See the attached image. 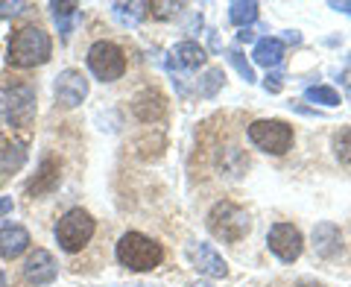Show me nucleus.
<instances>
[{"mask_svg": "<svg viewBox=\"0 0 351 287\" xmlns=\"http://www.w3.org/2000/svg\"><path fill=\"white\" fill-rule=\"evenodd\" d=\"M246 135L258 150L272 152V156H284L293 147V126L284 120H255L249 124Z\"/></svg>", "mask_w": 351, "mask_h": 287, "instance_id": "nucleus-6", "label": "nucleus"}, {"mask_svg": "<svg viewBox=\"0 0 351 287\" xmlns=\"http://www.w3.org/2000/svg\"><path fill=\"white\" fill-rule=\"evenodd\" d=\"M0 117L12 126H29L36 117V88L24 82L0 88Z\"/></svg>", "mask_w": 351, "mask_h": 287, "instance_id": "nucleus-5", "label": "nucleus"}, {"mask_svg": "<svg viewBox=\"0 0 351 287\" xmlns=\"http://www.w3.org/2000/svg\"><path fill=\"white\" fill-rule=\"evenodd\" d=\"M50 15L56 21L62 38L68 41L71 32H73V21L80 18V3H50Z\"/></svg>", "mask_w": 351, "mask_h": 287, "instance_id": "nucleus-18", "label": "nucleus"}, {"mask_svg": "<svg viewBox=\"0 0 351 287\" xmlns=\"http://www.w3.org/2000/svg\"><path fill=\"white\" fill-rule=\"evenodd\" d=\"M173 59L176 65H182V68H199V65H205V50L199 47L196 41H182V44H176V50H173Z\"/></svg>", "mask_w": 351, "mask_h": 287, "instance_id": "nucleus-19", "label": "nucleus"}, {"mask_svg": "<svg viewBox=\"0 0 351 287\" xmlns=\"http://www.w3.org/2000/svg\"><path fill=\"white\" fill-rule=\"evenodd\" d=\"M334 150H337V159L343 164H351V126L343 129L339 135L334 138Z\"/></svg>", "mask_w": 351, "mask_h": 287, "instance_id": "nucleus-25", "label": "nucleus"}, {"mask_svg": "<svg viewBox=\"0 0 351 287\" xmlns=\"http://www.w3.org/2000/svg\"><path fill=\"white\" fill-rule=\"evenodd\" d=\"M12 211V196H0V220Z\"/></svg>", "mask_w": 351, "mask_h": 287, "instance_id": "nucleus-29", "label": "nucleus"}, {"mask_svg": "<svg viewBox=\"0 0 351 287\" xmlns=\"http://www.w3.org/2000/svg\"><path fill=\"white\" fill-rule=\"evenodd\" d=\"M228 18H232V24L246 30L252 21L258 18V3H255V0H246V3H243V0H237V3L228 6Z\"/></svg>", "mask_w": 351, "mask_h": 287, "instance_id": "nucleus-21", "label": "nucleus"}, {"mask_svg": "<svg viewBox=\"0 0 351 287\" xmlns=\"http://www.w3.org/2000/svg\"><path fill=\"white\" fill-rule=\"evenodd\" d=\"M27 164V144L12 141L0 150V173H18Z\"/></svg>", "mask_w": 351, "mask_h": 287, "instance_id": "nucleus-17", "label": "nucleus"}, {"mask_svg": "<svg viewBox=\"0 0 351 287\" xmlns=\"http://www.w3.org/2000/svg\"><path fill=\"white\" fill-rule=\"evenodd\" d=\"M343 82H346V88L351 91V71H346V76H343Z\"/></svg>", "mask_w": 351, "mask_h": 287, "instance_id": "nucleus-32", "label": "nucleus"}, {"mask_svg": "<svg viewBox=\"0 0 351 287\" xmlns=\"http://www.w3.org/2000/svg\"><path fill=\"white\" fill-rule=\"evenodd\" d=\"M88 71L100 82H114L126 73V56L114 41H97L88 50Z\"/></svg>", "mask_w": 351, "mask_h": 287, "instance_id": "nucleus-7", "label": "nucleus"}, {"mask_svg": "<svg viewBox=\"0 0 351 287\" xmlns=\"http://www.w3.org/2000/svg\"><path fill=\"white\" fill-rule=\"evenodd\" d=\"M331 9H337V12H346V15H351V3H337V0H334Z\"/></svg>", "mask_w": 351, "mask_h": 287, "instance_id": "nucleus-30", "label": "nucleus"}, {"mask_svg": "<svg viewBox=\"0 0 351 287\" xmlns=\"http://www.w3.org/2000/svg\"><path fill=\"white\" fill-rule=\"evenodd\" d=\"M223 82H226V73L219 71V68H211V71H208L202 80H199V94H202V97H214L219 88H223Z\"/></svg>", "mask_w": 351, "mask_h": 287, "instance_id": "nucleus-23", "label": "nucleus"}, {"mask_svg": "<svg viewBox=\"0 0 351 287\" xmlns=\"http://www.w3.org/2000/svg\"><path fill=\"white\" fill-rule=\"evenodd\" d=\"M24 275L29 284H50L59 275V264L47 249H32L29 258L24 261Z\"/></svg>", "mask_w": 351, "mask_h": 287, "instance_id": "nucleus-10", "label": "nucleus"}, {"mask_svg": "<svg viewBox=\"0 0 351 287\" xmlns=\"http://www.w3.org/2000/svg\"><path fill=\"white\" fill-rule=\"evenodd\" d=\"M0 287H6V273L0 270Z\"/></svg>", "mask_w": 351, "mask_h": 287, "instance_id": "nucleus-33", "label": "nucleus"}, {"mask_svg": "<svg viewBox=\"0 0 351 287\" xmlns=\"http://www.w3.org/2000/svg\"><path fill=\"white\" fill-rule=\"evenodd\" d=\"M304 100L307 103H319V106H339V94L334 91V88L328 85H313L304 91Z\"/></svg>", "mask_w": 351, "mask_h": 287, "instance_id": "nucleus-22", "label": "nucleus"}, {"mask_svg": "<svg viewBox=\"0 0 351 287\" xmlns=\"http://www.w3.org/2000/svg\"><path fill=\"white\" fill-rule=\"evenodd\" d=\"M226 56H228V62L234 65V68H237V73L243 76L246 82H255V80H258V76H255V71H252V65L246 62V56H243V53H240L237 47H232V50L226 53Z\"/></svg>", "mask_w": 351, "mask_h": 287, "instance_id": "nucleus-24", "label": "nucleus"}, {"mask_svg": "<svg viewBox=\"0 0 351 287\" xmlns=\"http://www.w3.org/2000/svg\"><path fill=\"white\" fill-rule=\"evenodd\" d=\"M59 179H62V170H59V161L56 159H44L41 168L36 173V179L27 185V194L29 196H44V194H53L59 187Z\"/></svg>", "mask_w": 351, "mask_h": 287, "instance_id": "nucleus-13", "label": "nucleus"}, {"mask_svg": "<svg viewBox=\"0 0 351 287\" xmlns=\"http://www.w3.org/2000/svg\"><path fill=\"white\" fill-rule=\"evenodd\" d=\"M313 246L322 258H331L339 252V229L334 223H319L313 229Z\"/></svg>", "mask_w": 351, "mask_h": 287, "instance_id": "nucleus-14", "label": "nucleus"}, {"mask_svg": "<svg viewBox=\"0 0 351 287\" xmlns=\"http://www.w3.org/2000/svg\"><path fill=\"white\" fill-rule=\"evenodd\" d=\"M237 38H240V41H252V38H255V32H249V30H243V32H237Z\"/></svg>", "mask_w": 351, "mask_h": 287, "instance_id": "nucleus-31", "label": "nucleus"}, {"mask_svg": "<svg viewBox=\"0 0 351 287\" xmlns=\"http://www.w3.org/2000/svg\"><path fill=\"white\" fill-rule=\"evenodd\" d=\"M188 252H191L193 267L202 275H211V279H226L228 275V264L223 261V255H219L211 244H193Z\"/></svg>", "mask_w": 351, "mask_h": 287, "instance_id": "nucleus-11", "label": "nucleus"}, {"mask_svg": "<svg viewBox=\"0 0 351 287\" xmlns=\"http://www.w3.org/2000/svg\"><path fill=\"white\" fill-rule=\"evenodd\" d=\"M267 244H269V249L276 252V255H278L284 264H293L295 258L302 255L304 240H302V231L295 229L293 223H276V226L269 229Z\"/></svg>", "mask_w": 351, "mask_h": 287, "instance_id": "nucleus-8", "label": "nucleus"}, {"mask_svg": "<svg viewBox=\"0 0 351 287\" xmlns=\"http://www.w3.org/2000/svg\"><path fill=\"white\" fill-rule=\"evenodd\" d=\"M281 80H284L281 73H267V80H263V88L276 94V91H281Z\"/></svg>", "mask_w": 351, "mask_h": 287, "instance_id": "nucleus-28", "label": "nucleus"}, {"mask_svg": "<svg viewBox=\"0 0 351 287\" xmlns=\"http://www.w3.org/2000/svg\"><path fill=\"white\" fill-rule=\"evenodd\" d=\"M149 9H152V15H158V18H173L182 9V3H149Z\"/></svg>", "mask_w": 351, "mask_h": 287, "instance_id": "nucleus-27", "label": "nucleus"}, {"mask_svg": "<svg viewBox=\"0 0 351 287\" xmlns=\"http://www.w3.org/2000/svg\"><path fill=\"white\" fill-rule=\"evenodd\" d=\"M29 249V231L24 226H3L0 229V258H6V261H15L21 258L24 252Z\"/></svg>", "mask_w": 351, "mask_h": 287, "instance_id": "nucleus-12", "label": "nucleus"}, {"mask_svg": "<svg viewBox=\"0 0 351 287\" xmlns=\"http://www.w3.org/2000/svg\"><path fill=\"white\" fill-rule=\"evenodd\" d=\"M132 108H135V115L141 120H147V124H149V120H161L164 117V97L158 91H144Z\"/></svg>", "mask_w": 351, "mask_h": 287, "instance_id": "nucleus-16", "label": "nucleus"}, {"mask_svg": "<svg viewBox=\"0 0 351 287\" xmlns=\"http://www.w3.org/2000/svg\"><path fill=\"white\" fill-rule=\"evenodd\" d=\"M193 287H211V284H199V282H196V284H193Z\"/></svg>", "mask_w": 351, "mask_h": 287, "instance_id": "nucleus-34", "label": "nucleus"}, {"mask_svg": "<svg viewBox=\"0 0 351 287\" xmlns=\"http://www.w3.org/2000/svg\"><path fill=\"white\" fill-rule=\"evenodd\" d=\"M53 94H56V103H62L64 108H76L85 97H88V80L82 71H62L56 76V85H53Z\"/></svg>", "mask_w": 351, "mask_h": 287, "instance_id": "nucleus-9", "label": "nucleus"}, {"mask_svg": "<svg viewBox=\"0 0 351 287\" xmlns=\"http://www.w3.org/2000/svg\"><path fill=\"white\" fill-rule=\"evenodd\" d=\"M252 59L258 65H263V68H276V65H281V59H284V41L281 38H261L255 44Z\"/></svg>", "mask_w": 351, "mask_h": 287, "instance_id": "nucleus-15", "label": "nucleus"}, {"mask_svg": "<svg viewBox=\"0 0 351 287\" xmlns=\"http://www.w3.org/2000/svg\"><path fill=\"white\" fill-rule=\"evenodd\" d=\"M112 12H114V18L120 21V24L135 27V24H141V21L147 18L149 3H144V0H132V3H114Z\"/></svg>", "mask_w": 351, "mask_h": 287, "instance_id": "nucleus-20", "label": "nucleus"}, {"mask_svg": "<svg viewBox=\"0 0 351 287\" xmlns=\"http://www.w3.org/2000/svg\"><path fill=\"white\" fill-rule=\"evenodd\" d=\"M94 231H97L94 217L88 214L85 208H71V211H64L56 223V244H59V249L73 255V252H82L88 244H91Z\"/></svg>", "mask_w": 351, "mask_h": 287, "instance_id": "nucleus-4", "label": "nucleus"}, {"mask_svg": "<svg viewBox=\"0 0 351 287\" xmlns=\"http://www.w3.org/2000/svg\"><path fill=\"white\" fill-rule=\"evenodd\" d=\"M208 229H211V235L219 238L223 244H240L252 231V217L246 208H240L237 203L223 200L208 214Z\"/></svg>", "mask_w": 351, "mask_h": 287, "instance_id": "nucleus-3", "label": "nucleus"}, {"mask_svg": "<svg viewBox=\"0 0 351 287\" xmlns=\"http://www.w3.org/2000/svg\"><path fill=\"white\" fill-rule=\"evenodd\" d=\"M27 9L24 0H0V18H15Z\"/></svg>", "mask_w": 351, "mask_h": 287, "instance_id": "nucleus-26", "label": "nucleus"}, {"mask_svg": "<svg viewBox=\"0 0 351 287\" xmlns=\"http://www.w3.org/2000/svg\"><path fill=\"white\" fill-rule=\"evenodd\" d=\"M50 53H53L50 36L41 27L29 24V27H21L15 36L9 38L6 62L12 65V68H36V65L50 62Z\"/></svg>", "mask_w": 351, "mask_h": 287, "instance_id": "nucleus-1", "label": "nucleus"}, {"mask_svg": "<svg viewBox=\"0 0 351 287\" xmlns=\"http://www.w3.org/2000/svg\"><path fill=\"white\" fill-rule=\"evenodd\" d=\"M114 255L132 273H149L164 261V249L158 240L141 235V231H126V235L117 240Z\"/></svg>", "mask_w": 351, "mask_h": 287, "instance_id": "nucleus-2", "label": "nucleus"}]
</instances>
